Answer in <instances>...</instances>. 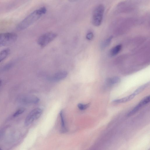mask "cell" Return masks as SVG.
Masks as SVG:
<instances>
[{"label": "cell", "instance_id": "cell-1", "mask_svg": "<svg viewBox=\"0 0 150 150\" xmlns=\"http://www.w3.org/2000/svg\"><path fill=\"white\" fill-rule=\"evenodd\" d=\"M47 10L45 7H42L33 11L17 25V29L21 31L27 28L38 20L43 14H45Z\"/></svg>", "mask_w": 150, "mask_h": 150}, {"label": "cell", "instance_id": "cell-2", "mask_svg": "<svg viewBox=\"0 0 150 150\" xmlns=\"http://www.w3.org/2000/svg\"><path fill=\"white\" fill-rule=\"evenodd\" d=\"M105 7L102 4H100L96 7L92 14V23L95 26H100L102 21Z\"/></svg>", "mask_w": 150, "mask_h": 150}, {"label": "cell", "instance_id": "cell-3", "mask_svg": "<svg viewBox=\"0 0 150 150\" xmlns=\"http://www.w3.org/2000/svg\"><path fill=\"white\" fill-rule=\"evenodd\" d=\"M18 35L14 33H6L0 34V47L10 45L16 40Z\"/></svg>", "mask_w": 150, "mask_h": 150}, {"label": "cell", "instance_id": "cell-4", "mask_svg": "<svg viewBox=\"0 0 150 150\" xmlns=\"http://www.w3.org/2000/svg\"><path fill=\"white\" fill-rule=\"evenodd\" d=\"M57 36V34L52 32L46 33L41 35L38 40V44L43 47L53 40Z\"/></svg>", "mask_w": 150, "mask_h": 150}, {"label": "cell", "instance_id": "cell-5", "mask_svg": "<svg viewBox=\"0 0 150 150\" xmlns=\"http://www.w3.org/2000/svg\"><path fill=\"white\" fill-rule=\"evenodd\" d=\"M42 110L39 108H36L32 110L27 116L25 122L26 126L31 124L34 121L39 118L42 113Z\"/></svg>", "mask_w": 150, "mask_h": 150}, {"label": "cell", "instance_id": "cell-6", "mask_svg": "<svg viewBox=\"0 0 150 150\" xmlns=\"http://www.w3.org/2000/svg\"><path fill=\"white\" fill-rule=\"evenodd\" d=\"M20 101L25 103L35 104L39 102V99L33 96H29L23 97L19 99Z\"/></svg>", "mask_w": 150, "mask_h": 150}, {"label": "cell", "instance_id": "cell-7", "mask_svg": "<svg viewBox=\"0 0 150 150\" xmlns=\"http://www.w3.org/2000/svg\"><path fill=\"white\" fill-rule=\"evenodd\" d=\"M67 72L64 71H59L55 73L53 77V80L55 81H59L65 78L67 76Z\"/></svg>", "mask_w": 150, "mask_h": 150}, {"label": "cell", "instance_id": "cell-8", "mask_svg": "<svg viewBox=\"0 0 150 150\" xmlns=\"http://www.w3.org/2000/svg\"><path fill=\"white\" fill-rule=\"evenodd\" d=\"M135 96L133 93L126 97L116 99L113 101V102L116 103H122L127 102L133 99Z\"/></svg>", "mask_w": 150, "mask_h": 150}, {"label": "cell", "instance_id": "cell-9", "mask_svg": "<svg viewBox=\"0 0 150 150\" xmlns=\"http://www.w3.org/2000/svg\"><path fill=\"white\" fill-rule=\"evenodd\" d=\"M122 48V45L119 44L113 47L110 50V56L113 57L116 55L121 51Z\"/></svg>", "mask_w": 150, "mask_h": 150}, {"label": "cell", "instance_id": "cell-10", "mask_svg": "<svg viewBox=\"0 0 150 150\" xmlns=\"http://www.w3.org/2000/svg\"><path fill=\"white\" fill-rule=\"evenodd\" d=\"M144 105L145 104L141 100L139 103L128 113V116H130L135 114L142 106Z\"/></svg>", "mask_w": 150, "mask_h": 150}, {"label": "cell", "instance_id": "cell-11", "mask_svg": "<svg viewBox=\"0 0 150 150\" xmlns=\"http://www.w3.org/2000/svg\"><path fill=\"white\" fill-rule=\"evenodd\" d=\"M59 114L61 121V132L62 133H65L67 132V130L65 126L63 112L62 110L60 111Z\"/></svg>", "mask_w": 150, "mask_h": 150}, {"label": "cell", "instance_id": "cell-12", "mask_svg": "<svg viewBox=\"0 0 150 150\" xmlns=\"http://www.w3.org/2000/svg\"><path fill=\"white\" fill-rule=\"evenodd\" d=\"M9 48H6L0 52V63L4 60L8 55L10 52Z\"/></svg>", "mask_w": 150, "mask_h": 150}, {"label": "cell", "instance_id": "cell-13", "mask_svg": "<svg viewBox=\"0 0 150 150\" xmlns=\"http://www.w3.org/2000/svg\"><path fill=\"white\" fill-rule=\"evenodd\" d=\"M120 79L117 76L109 78L106 80L107 82L111 84H115L119 83L120 81Z\"/></svg>", "mask_w": 150, "mask_h": 150}, {"label": "cell", "instance_id": "cell-14", "mask_svg": "<svg viewBox=\"0 0 150 150\" xmlns=\"http://www.w3.org/2000/svg\"><path fill=\"white\" fill-rule=\"evenodd\" d=\"M149 84V82L141 86L138 88L133 93L135 96L139 94L143 91L146 87H147Z\"/></svg>", "mask_w": 150, "mask_h": 150}, {"label": "cell", "instance_id": "cell-15", "mask_svg": "<svg viewBox=\"0 0 150 150\" xmlns=\"http://www.w3.org/2000/svg\"><path fill=\"white\" fill-rule=\"evenodd\" d=\"M112 38V36H110L103 42L101 44L102 48H104L108 46L110 44Z\"/></svg>", "mask_w": 150, "mask_h": 150}, {"label": "cell", "instance_id": "cell-16", "mask_svg": "<svg viewBox=\"0 0 150 150\" xmlns=\"http://www.w3.org/2000/svg\"><path fill=\"white\" fill-rule=\"evenodd\" d=\"M89 105V104H84L82 103L78 104L77 106L78 108L81 110H83L87 109Z\"/></svg>", "mask_w": 150, "mask_h": 150}, {"label": "cell", "instance_id": "cell-17", "mask_svg": "<svg viewBox=\"0 0 150 150\" xmlns=\"http://www.w3.org/2000/svg\"><path fill=\"white\" fill-rule=\"evenodd\" d=\"M25 110V109L23 108H21L17 110L13 114V116L16 117L21 114L23 113Z\"/></svg>", "mask_w": 150, "mask_h": 150}, {"label": "cell", "instance_id": "cell-18", "mask_svg": "<svg viewBox=\"0 0 150 150\" xmlns=\"http://www.w3.org/2000/svg\"><path fill=\"white\" fill-rule=\"evenodd\" d=\"M93 37V33L90 32L86 35V38L87 40H92Z\"/></svg>", "mask_w": 150, "mask_h": 150}, {"label": "cell", "instance_id": "cell-19", "mask_svg": "<svg viewBox=\"0 0 150 150\" xmlns=\"http://www.w3.org/2000/svg\"><path fill=\"white\" fill-rule=\"evenodd\" d=\"M0 150H2L0 148Z\"/></svg>", "mask_w": 150, "mask_h": 150}]
</instances>
